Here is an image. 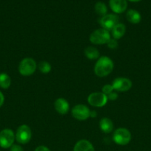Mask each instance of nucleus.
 Returning a JSON list of instances; mask_svg holds the SVG:
<instances>
[{
    "mask_svg": "<svg viewBox=\"0 0 151 151\" xmlns=\"http://www.w3.org/2000/svg\"><path fill=\"white\" fill-rule=\"evenodd\" d=\"M114 67L113 61L107 56H102L96 61L94 72L99 78L107 76L112 72Z\"/></svg>",
    "mask_w": 151,
    "mask_h": 151,
    "instance_id": "1",
    "label": "nucleus"
},
{
    "mask_svg": "<svg viewBox=\"0 0 151 151\" xmlns=\"http://www.w3.org/2000/svg\"><path fill=\"white\" fill-rule=\"evenodd\" d=\"M111 36L110 31L103 28L96 29L90 35V42L96 45L107 44Z\"/></svg>",
    "mask_w": 151,
    "mask_h": 151,
    "instance_id": "2",
    "label": "nucleus"
},
{
    "mask_svg": "<svg viewBox=\"0 0 151 151\" xmlns=\"http://www.w3.org/2000/svg\"><path fill=\"white\" fill-rule=\"evenodd\" d=\"M36 62L31 58H25L21 60L19 65V72L22 76H30L36 72Z\"/></svg>",
    "mask_w": 151,
    "mask_h": 151,
    "instance_id": "3",
    "label": "nucleus"
},
{
    "mask_svg": "<svg viewBox=\"0 0 151 151\" xmlns=\"http://www.w3.org/2000/svg\"><path fill=\"white\" fill-rule=\"evenodd\" d=\"M113 140L118 145H126L131 140V133L127 128H119L114 131Z\"/></svg>",
    "mask_w": 151,
    "mask_h": 151,
    "instance_id": "4",
    "label": "nucleus"
},
{
    "mask_svg": "<svg viewBox=\"0 0 151 151\" xmlns=\"http://www.w3.org/2000/svg\"><path fill=\"white\" fill-rule=\"evenodd\" d=\"M32 137V132L29 126L27 125H22L16 130L15 138L19 144L25 145L29 142Z\"/></svg>",
    "mask_w": 151,
    "mask_h": 151,
    "instance_id": "5",
    "label": "nucleus"
},
{
    "mask_svg": "<svg viewBox=\"0 0 151 151\" xmlns=\"http://www.w3.org/2000/svg\"><path fill=\"white\" fill-rule=\"evenodd\" d=\"M16 140L15 134L11 129L5 128L0 131V147L1 148H10Z\"/></svg>",
    "mask_w": 151,
    "mask_h": 151,
    "instance_id": "6",
    "label": "nucleus"
},
{
    "mask_svg": "<svg viewBox=\"0 0 151 151\" xmlns=\"http://www.w3.org/2000/svg\"><path fill=\"white\" fill-rule=\"evenodd\" d=\"M108 101L107 96L102 92L91 93L87 97V102L89 104L94 107H103Z\"/></svg>",
    "mask_w": 151,
    "mask_h": 151,
    "instance_id": "7",
    "label": "nucleus"
},
{
    "mask_svg": "<svg viewBox=\"0 0 151 151\" xmlns=\"http://www.w3.org/2000/svg\"><path fill=\"white\" fill-rule=\"evenodd\" d=\"M71 113L75 119L83 121L86 120L90 117V110L85 105L78 104L73 108Z\"/></svg>",
    "mask_w": 151,
    "mask_h": 151,
    "instance_id": "8",
    "label": "nucleus"
},
{
    "mask_svg": "<svg viewBox=\"0 0 151 151\" xmlns=\"http://www.w3.org/2000/svg\"><path fill=\"white\" fill-rule=\"evenodd\" d=\"M132 81L130 79L126 78H117L113 81L112 83V86L114 91H127L131 88Z\"/></svg>",
    "mask_w": 151,
    "mask_h": 151,
    "instance_id": "9",
    "label": "nucleus"
},
{
    "mask_svg": "<svg viewBox=\"0 0 151 151\" xmlns=\"http://www.w3.org/2000/svg\"><path fill=\"white\" fill-rule=\"evenodd\" d=\"M118 22V17L115 14H106L102 16L99 20L101 26L103 29L110 31L117 24Z\"/></svg>",
    "mask_w": 151,
    "mask_h": 151,
    "instance_id": "10",
    "label": "nucleus"
},
{
    "mask_svg": "<svg viewBox=\"0 0 151 151\" xmlns=\"http://www.w3.org/2000/svg\"><path fill=\"white\" fill-rule=\"evenodd\" d=\"M110 7L115 13H121L126 10L127 2L126 0H110Z\"/></svg>",
    "mask_w": 151,
    "mask_h": 151,
    "instance_id": "11",
    "label": "nucleus"
},
{
    "mask_svg": "<svg viewBox=\"0 0 151 151\" xmlns=\"http://www.w3.org/2000/svg\"><path fill=\"white\" fill-rule=\"evenodd\" d=\"M54 108L60 114H66L69 111L70 105L65 99L58 98L54 103Z\"/></svg>",
    "mask_w": 151,
    "mask_h": 151,
    "instance_id": "12",
    "label": "nucleus"
},
{
    "mask_svg": "<svg viewBox=\"0 0 151 151\" xmlns=\"http://www.w3.org/2000/svg\"><path fill=\"white\" fill-rule=\"evenodd\" d=\"M73 151H95V149L92 143L88 140L81 139L76 143Z\"/></svg>",
    "mask_w": 151,
    "mask_h": 151,
    "instance_id": "13",
    "label": "nucleus"
},
{
    "mask_svg": "<svg viewBox=\"0 0 151 151\" xmlns=\"http://www.w3.org/2000/svg\"><path fill=\"white\" fill-rule=\"evenodd\" d=\"M99 127H100V129L102 130V132L105 133V134H109L113 131L114 125L113 123V121L110 119L104 117L99 122Z\"/></svg>",
    "mask_w": 151,
    "mask_h": 151,
    "instance_id": "14",
    "label": "nucleus"
},
{
    "mask_svg": "<svg viewBox=\"0 0 151 151\" xmlns=\"http://www.w3.org/2000/svg\"><path fill=\"white\" fill-rule=\"evenodd\" d=\"M126 32V27L124 24L118 23L111 30L112 36L114 39H119L122 38Z\"/></svg>",
    "mask_w": 151,
    "mask_h": 151,
    "instance_id": "15",
    "label": "nucleus"
},
{
    "mask_svg": "<svg viewBox=\"0 0 151 151\" xmlns=\"http://www.w3.org/2000/svg\"><path fill=\"white\" fill-rule=\"evenodd\" d=\"M126 17H127V21L132 24H139L142 19L140 13L137 10H133V9H130L127 12Z\"/></svg>",
    "mask_w": 151,
    "mask_h": 151,
    "instance_id": "16",
    "label": "nucleus"
},
{
    "mask_svg": "<svg viewBox=\"0 0 151 151\" xmlns=\"http://www.w3.org/2000/svg\"><path fill=\"white\" fill-rule=\"evenodd\" d=\"M84 55L90 60H96L99 58V51L94 47H87L85 48Z\"/></svg>",
    "mask_w": 151,
    "mask_h": 151,
    "instance_id": "17",
    "label": "nucleus"
},
{
    "mask_svg": "<svg viewBox=\"0 0 151 151\" xmlns=\"http://www.w3.org/2000/svg\"><path fill=\"white\" fill-rule=\"evenodd\" d=\"M11 85V78L7 74L0 73V88L7 89Z\"/></svg>",
    "mask_w": 151,
    "mask_h": 151,
    "instance_id": "18",
    "label": "nucleus"
},
{
    "mask_svg": "<svg viewBox=\"0 0 151 151\" xmlns=\"http://www.w3.org/2000/svg\"><path fill=\"white\" fill-rule=\"evenodd\" d=\"M95 10H96V13L101 16H105L107 14V8L106 4L102 1H98L96 4H95Z\"/></svg>",
    "mask_w": 151,
    "mask_h": 151,
    "instance_id": "19",
    "label": "nucleus"
},
{
    "mask_svg": "<svg viewBox=\"0 0 151 151\" xmlns=\"http://www.w3.org/2000/svg\"><path fill=\"white\" fill-rule=\"evenodd\" d=\"M38 69L43 74H47L51 71V65L50 63L45 60H42L38 63Z\"/></svg>",
    "mask_w": 151,
    "mask_h": 151,
    "instance_id": "20",
    "label": "nucleus"
},
{
    "mask_svg": "<svg viewBox=\"0 0 151 151\" xmlns=\"http://www.w3.org/2000/svg\"><path fill=\"white\" fill-rule=\"evenodd\" d=\"M113 91H114V89H113V88L112 85H110V84H107V85H105L103 86L102 92L104 93V94H106V95L107 96L108 94H110V93H112Z\"/></svg>",
    "mask_w": 151,
    "mask_h": 151,
    "instance_id": "21",
    "label": "nucleus"
},
{
    "mask_svg": "<svg viewBox=\"0 0 151 151\" xmlns=\"http://www.w3.org/2000/svg\"><path fill=\"white\" fill-rule=\"evenodd\" d=\"M107 47H109L110 49H112V50H113V49L117 48L118 44V41H117L116 39H114V38H110V41L107 43Z\"/></svg>",
    "mask_w": 151,
    "mask_h": 151,
    "instance_id": "22",
    "label": "nucleus"
},
{
    "mask_svg": "<svg viewBox=\"0 0 151 151\" xmlns=\"http://www.w3.org/2000/svg\"><path fill=\"white\" fill-rule=\"evenodd\" d=\"M10 148V151H24V149L22 148L20 145H19L13 144Z\"/></svg>",
    "mask_w": 151,
    "mask_h": 151,
    "instance_id": "23",
    "label": "nucleus"
},
{
    "mask_svg": "<svg viewBox=\"0 0 151 151\" xmlns=\"http://www.w3.org/2000/svg\"><path fill=\"white\" fill-rule=\"evenodd\" d=\"M107 98L108 100H113H113H115L117 98H118V94H117V93L115 92V91H113L112 93L108 94Z\"/></svg>",
    "mask_w": 151,
    "mask_h": 151,
    "instance_id": "24",
    "label": "nucleus"
},
{
    "mask_svg": "<svg viewBox=\"0 0 151 151\" xmlns=\"http://www.w3.org/2000/svg\"><path fill=\"white\" fill-rule=\"evenodd\" d=\"M34 151H50V149H49L48 147H46V146L41 145V146H38V147H37Z\"/></svg>",
    "mask_w": 151,
    "mask_h": 151,
    "instance_id": "25",
    "label": "nucleus"
},
{
    "mask_svg": "<svg viewBox=\"0 0 151 151\" xmlns=\"http://www.w3.org/2000/svg\"><path fill=\"white\" fill-rule=\"evenodd\" d=\"M4 103V94H2L1 91H0V108L3 106Z\"/></svg>",
    "mask_w": 151,
    "mask_h": 151,
    "instance_id": "26",
    "label": "nucleus"
},
{
    "mask_svg": "<svg viewBox=\"0 0 151 151\" xmlns=\"http://www.w3.org/2000/svg\"><path fill=\"white\" fill-rule=\"evenodd\" d=\"M97 116V113H96V111H90V117H93L95 118L96 116Z\"/></svg>",
    "mask_w": 151,
    "mask_h": 151,
    "instance_id": "27",
    "label": "nucleus"
},
{
    "mask_svg": "<svg viewBox=\"0 0 151 151\" xmlns=\"http://www.w3.org/2000/svg\"><path fill=\"white\" fill-rule=\"evenodd\" d=\"M130 1H134V2H137V1H141V0H130Z\"/></svg>",
    "mask_w": 151,
    "mask_h": 151,
    "instance_id": "28",
    "label": "nucleus"
}]
</instances>
